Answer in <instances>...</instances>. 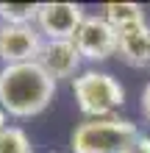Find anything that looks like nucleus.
Returning <instances> with one entry per match:
<instances>
[{"instance_id": "obj_1", "label": "nucleus", "mask_w": 150, "mask_h": 153, "mask_svg": "<svg viewBox=\"0 0 150 153\" xmlns=\"http://www.w3.org/2000/svg\"><path fill=\"white\" fill-rule=\"evenodd\" d=\"M56 86L58 84L42 70L39 61L6 64L0 70V106L17 120L36 117L53 103Z\"/></svg>"}, {"instance_id": "obj_2", "label": "nucleus", "mask_w": 150, "mask_h": 153, "mask_svg": "<svg viewBox=\"0 0 150 153\" xmlns=\"http://www.w3.org/2000/svg\"><path fill=\"white\" fill-rule=\"evenodd\" d=\"M72 95L86 120L114 117L125 103V86L106 70H83L72 78Z\"/></svg>"}, {"instance_id": "obj_3", "label": "nucleus", "mask_w": 150, "mask_h": 153, "mask_svg": "<svg viewBox=\"0 0 150 153\" xmlns=\"http://www.w3.org/2000/svg\"><path fill=\"white\" fill-rule=\"evenodd\" d=\"M136 134H139L136 123L120 114L100 117V120H83L81 125H75L72 137H69V148H72V153H117Z\"/></svg>"}, {"instance_id": "obj_4", "label": "nucleus", "mask_w": 150, "mask_h": 153, "mask_svg": "<svg viewBox=\"0 0 150 153\" xmlns=\"http://www.w3.org/2000/svg\"><path fill=\"white\" fill-rule=\"evenodd\" d=\"M72 45L83 61H106L117 56V31L103 20V14H86L72 36Z\"/></svg>"}, {"instance_id": "obj_5", "label": "nucleus", "mask_w": 150, "mask_h": 153, "mask_svg": "<svg viewBox=\"0 0 150 153\" xmlns=\"http://www.w3.org/2000/svg\"><path fill=\"white\" fill-rule=\"evenodd\" d=\"M45 36L36 25H0V61L6 64H25L36 61Z\"/></svg>"}, {"instance_id": "obj_6", "label": "nucleus", "mask_w": 150, "mask_h": 153, "mask_svg": "<svg viewBox=\"0 0 150 153\" xmlns=\"http://www.w3.org/2000/svg\"><path fill=\"white\" fill-rule=\"evenodd\" d=\"M83 6L81 3H39V14H36V28L45 39H72L78 25L83 22Z\"/></svg>"}, {"instance_id": "obj_7", "label": "nucleus", "mask_w": 150, "mask_h": 153, "mask_svg": "<svg viewBox=\"0 0 150 153\" xmlns=\"http://www.w3.org/2000/svg\"><path fill=\"white\" fill-rule=\"evenodd\" d=\"M36 61L58 84L61 78H75L81 73V61L83 59H81V53H78V48L72 45V39H45Z\"/></svg>"}, {"instance_id": "obj_8", "label": "nucleus", "mask_w": 150, "mask_h": 153, "mask_svg": "<svg viewBox=\"0 0 150 153\" xmlns=\"http://www.w3.org/2000/svg\"><path fill=\"white\" fill-rule=\"evenodd\" d=\"M117 53L131 67H150V25L142 22L117 31Z\"/></svg>"}, {"instance_id": "obj_9", "label": "nucleus", "mask_w": 150, "mask_h": 153, "mask_svg": "<svg viewBox=\"0 0 150 153\" xmlns=\"http://www.w3.org/2000/svg\"><path fill=\"white\" fill-rule=\"evenodd\" d=\"M103 20L111 25L114 31H122V28H134V25H142L147 22L145 17V8L139 3H106L100 8Z\"/></svg>"}, {"instance_id": "obj_10", "label": "nucleus", "mask_w": 150, "mask_h": 153, "mask_svg": "<svg viewBox=\"0 0 150 153\" xmlns=\"http://www.w3.org/2000/svg\"><path fill=\"white\" fill-rule=\"evenodd\" d=\"M39 3H0V25H36Z\"/></svg>"}, {"instance_id": "obj_11", "label": "nucleus", "mask_w": 150, "mask_h": 153, "mask_svg": "<svg viewBox=\"0 0 150 153\" xmlns=\"http://www.w3.org/2000/svg\"><path fill=\"white\" fill-rule=\"evenodd\" d=\"M0 153H36L28 131L20 125H6L0 131Z\"/></svg>"}, {"instance_id": "obj_12", "label": "nucleus", "mask_w": 150, "mask_h": 153, "mask_svg": "<svg viewBox=\"0 0 150 153\" xmlns=\"http://www.w3.org/2000/svg\"><path fill=\"white\" fill-rule=\"evenodd\" d=\"M117 153H150V134H142V131H139L136 137L131 139L122 150H117Z\"/></svg>"}, {"instance_id": "obj_13", "label": "nucleus", "mask_w": 150, "mask_h": 153, "mask_svg": "<svg viewBox=\"0 0 150 153\" xmlns=\"http://www.w3.org/2000/svg\"><path fill=\"white\" fill-rule=\"evenodd\" d=\"M139 111H142V117L150 123V81L145 84V89H142V95H139Z\"/></svg>"}, {"instance_id": "obj_14", "label": "nucleus", "mask_w": 150, "mask_h": 153, "mask_svg": "<svg viewBox=\"0 0 150 153\" xmlns=\"http://www.w3.org/2000/svg\"><path fill=\"white\" fill-rule=\"evenodd\" d=\"M6 125H8V114L3 111V106H0V131H3Z\"/></svg>"}]
</instances>
